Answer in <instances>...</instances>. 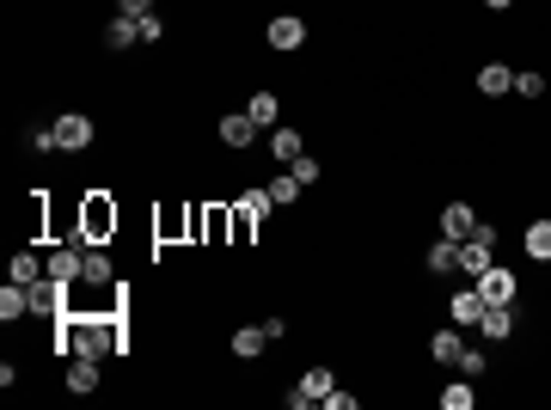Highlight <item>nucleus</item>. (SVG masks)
Returning <instances> with one entry per match:
<instances>
[{"mask_svg": "<svg viewBox=\"0 0 551 410\" xmlns=\"http://www.w3.org/2000/svg\"><path fill=\"white\" fill-rule=\"evenodd\" d=\"M123 349L129 343H123L117 318H74V312L56 318V355H92V362H104V355H123Z\"/></svg>", "mask_w": 551, "mask_h": 410, "instance_id": "obj_1", "label": "nucleus"}, {"mask_svg": "<svg viewBox=\"0 0 551 410\" xmlns=\"http://www.w3.org/2000/svg\"><path fill=\"white\" fill-rule=\"evenodd\" d=\"M110 233H117V203L92 190V196H86V208H80V240L99 245V240H110Z\"/></svg>", "mask_w": 551, "mask_h": 410, "instance_id": "obj_2", "label": "nucleus"}, {"mask_svg": "<svg viewBox=\"0 0 551 410\" xmlns=\"http://www.w3.org/2000/svg\"><path fill=\"white\" fill-rule=\"evenodd\" d=\"M472 288H478V301H484V307H515V294H520L515 270H503V264H490L484 275H472Z\"/></svg>", "mask_w": 551, "mask_h": 410, "instance_id": "obj_3", "label": "nucleus"}, {"mask_svg": "<svg viewBox=\"0 0 551 410\" xmlns=\"http://www.w3.org/2000/svg\"><path fill=\"white\" fill-rule=\"evenodd\" d=\"M56 141H62V153H86V147H92V117L62 110V117H56Z\"/></svg>", "mask_w": 551, "mask_h": 410, "instance_id": "obj_4", "label": "nucleus"}, {"mask_svg": "<svg viewBox=\"0 0 551 410\" xmlns=\"http://www.w3.org/2000/svg\"><path fill=\"white\" fill-rule=\"evenodd\" d=\"M325 392H331V368H307V374H301V386L288 392V405H294V410H307V405H319Z\"/></svg>", "mask_w": 551, "mask_h": 410, "instance_id": "obj_5", "label": "nucleus"}, {"mask_svg": "<svg viewBox=\"0 0 551 410\" xmlns=\"http://www.w3.org/2000/svg\"><path fill=\"white\" fill-rule=\"evenodd\" d=\"M68 392L74 398H92V392H99V362H92V355H68Z\"/></svg>", "mask_w": 551, "mask_h": 410, "instance_id": "obj_6", "label": "nucleus"}, {"mask_svg": "<svg viewBox=\"0 0 551 410\" xmlns=\"http://www.w3.org/2000/svg\"><path fill=\"white\" fill-rule=\"evenodd\" d=\"M214 135H221V147H251V141H258V123H251L245 110H227Z\"/></svg>", "mask_w": 551, "mask_h": 410, "instance_id": "obj_7", "label": "nucleus"}, {"mask_svg": "<svg viewBox=\"0 0 551 410\" xmlns=\"http://www.w3.org/2000/svg\"><path fill=\"white\" fill-rule=\"evenodd\" d=\"M472 227H478V214H472V203H459V196H453V203L442 208V240H466Z\"/></svg>", "mask_w": 551, "mask_h": 410, "instance_id": "obj_8", "label": "nucleus"}, {"mask_svg": "<svg viewBox=\"0 0 551 410\" xmlns=\"http://www.w3.org/2000/svg\"><path fill=\"white\" fill-rule=\"evenodd\" d=\"M301 43H307V19H294V13L270 19V49H301Z\"/></svg>", "mask_w": 551, "mask_h": 410, "instance_id": "obj_9", "label": "nucleus"}, {"mask_svg": "<svg viewBox=\"0 0 551 410\" xmlns=\"http://www.w3.org/2000/svg\"><path fill=\"white\" fill-rule=\"evenodd\" d=\"M80 257H86V245H80V240L62 245V251H49V282H62V288H68L74 275H80Z\"/></svg>", "mask_w": 551, "mask_h": 410, "instance_id": "obj_10", "label": "nucleus"}, {"mask_svg": "<svg viewBox=\"0 0 551 410\" xmlns=\"http://www.w3.org/2000/svg\"><path fill=\"white\" fill-rule=\"evenodd\" d=\"M136 43H141V19L117 13V19L104 25V49H136Z\"/></svg>", "mask_w": 551, "mask_h": 410, "instance_id": "obj_11", "label": "nucleus"}, {"mask_svg": "<svg viewBox=\"0 0 551 410\" xmlns=\"http://www.w3.org/2000/svg\"><path fill=\"white\" fill-rule=\"evenodd\" d=\"M62 294H68V288H62V282H49V275H43V282H31V312H43V318H62Z\"/></svg>", "mask_w": 551, "mask_h": 410, "instance_id": "obj_12", "label": "nucleus"}, {"mask_svg": "<svg viewBox=\"0 0 551 410\" xmlns=\"http://www.w3.org/2000/svg\"><path fill=\"white\" fill-rule=\"evenodd\" d=\"M49 275V257H37V251H13V270H6V282H43Z\"/></svg>", "mask_w": 551, "mask_h": 410, "instance_id": "obj_13", "label": "nucleus"}, {"mask_svg": "<svg viewBox=\"0 0 551 410\" xmlns=\"http://www.w3.org/2000/svg\"><path fill=\"white\" fill-rule=\"evenodd\" d=\"M478 92L484 99H509V92H515V74L503 68V62H490V68H478Z\"/></svg>", "mask_w": 551, "mask_h": 410, "instance_id": "obj_14", "label": "nucleus"}, {"mask_svg": "<svg viewBox=\"0 0 551 410\" xmlns=\"http://www.w3.org/2000/svg\"><path fill=\"white\" fill-rule=\"evenodd\" d=\"M478 331H484L490 343H509V337H515V312H509V307H484Z\"/></svg>", "mask_w": 551, "mask_h": 410, "instance_id": "obj_15", "label": "nucleus"}, {"mask_svg": "<svg viewBox=\"0 0 551 410\" xmlns=\"http://www.w3.org/2000/svg\"><path fill=\"white\" fill-rule=\"evenodd\" d=\"M245 117H251L258 129H276V117H282V104H276V92H251V99H245Z\"/></svg>", "mask_w": 551, "mask_h": 410, "instance_id": "obj_16", "label": "nucleus"}, {"mask_svg": "<svg viewBox=\"0 0 551 410\" xmlns=\"http://www.w3.org/2000/svg\"><path fill=\"white\" fill-rule=\"evenodd\" d=\"M80 282H92V288L110 282V257H104L99 245H86V257H80Z\"/></svg>", "mask_w": 551, "mask_h": 410, "instance_id": "obj_17", "label": "nucleus"}, {"mask_svg": "<svg viewBox=\"0 0 551 410\" xmlns=\"http://www.w3.org/2000/svg\"><path fill=\"white\" fill-rule=\"evenodd\" d=\"M459 349H466L459 325H448V331H435V337H429V355H435V362H459Z\"/></svg>", "mask_w": 551, "mask_h": 410, "instance_id": "obj_18", "label": "nucleus"}, {"mask_svg": "<svg viewBox=\"0 0 551 410\" xmlns=\"http://www.w3.org/2000/svg\"><path fill=\"white\" fill-rule=\"evenodd\" d=\"M520 245H527V257H533V264H551V221H533Z\"/></svg>", "mask_w": 551, "mask_h": 410, "instance_id": "obj_19", "label": "nucleus"}, {"mask_svg": "<svg viewBox=\"0 0 551 410\" xmlns=\"http://www.w3.org/2000/svg\"><path fill=\"white\" fill-rule=\"evenodd\" d=\"M435 275H448V270H459V240H442V245H429V257H423Z\"/></svg>", "mask_w": 551, "mask_h": 410, "instance_id": "obj_20", "label": "nucleus"}, {"mask_svg": "<svg viewBox=\"0 0 551 410\" xmlns=\"http://www.w3.org/2000/svg\"><path fill=\"white\" fill-rule=\"evenodd\" d=\"M264 331H258V325H245V331H233V355H240V362H251V355H264Z\"/></svg>", "mask_w": 551, "mask_h": 410, "instance_id": "obj_21", "label": "nucleus"}, {"mask_svg": "<svg viewBox=\"0 0 551 410\" xmlns=\"http://www.w3.org/2000/svg\"><path fill=\"white\" fill-rule=\"evenodd\" d=\"M270 196H276V208H288V203H301V196H307V184H301L294 171H282V178L270 184Z\"/></svg>", "mask_w": 551, "mask_h": 410, "instance_id": "obj_22", "label": "nucleus"}, {"mask_svg": "<svg viewBox=\"0 0 551 410\" xmlns=\"http://www.w3.org/2000/svg\"><path fill=\"white\" fill-rule=\"evenodd\" d=\"M270 153L282 160V166H288V160H301L307 147H301V135H294V129H276V135H270Z\"/></svg>", "mask_w": 551, "mask_h": 410, "instance_id": "obj_23", "label": "nucleus"}, {"mask_svg": "<svg viewBox=\"0 0 551 410\" xmlns=\"http://www.w3.org/2000/svg\"><path fill=\"white\" fill-rule=\"evenodd\" d=\"M478 318H484L478 288H472V294H453V325H478Z\"/></svg>", "mask_w": 551, "mask_h": 410, "instance_id": "obj_24", "label": "nucleus"}, {"mask_svg": "<svg viewBox=\"0 0 551 410\" xmlns=\"http://www.w3.org/2000/svg\"><path fill=\"white\" fill-rule=\"evenodd\" d=\"M478 405V392H472V379H453L448 392H442V410H472Z\"/></svg>", "mask_w": 551, "mask_h": 410, "instance_id": "obj_25", "label": "nucleus"}, {"mask_svg": "<svg viewBox=\"0 0 551 410\" xmlns=\"http://www.w3.org/2000/svg\"><path fill=\"white\" fill-rule=\"evenodd\" d=\"M251 233H258V214H251V208H233V245H251Z\"/></svg>", "mask_w": 551, "mask_h": 410, "instance_id": "obj_26", "label": "nucleus"}, {"mask_svg": "<svg viewBox=\"0 0 551 410\" xmlns=\"http://www.w3.org/2000/svg\"><path fill=\"white\" fill-rule=\"evenodd\" d=\"M240 203L251 208V214H258V221H270V208H276V196H270V184H264V190H245Z\"/></svg>", "mask_w": 551, "mask_h": 410, "instance_id": "obj_27", "label": "nucleus"}, {"mask_svg": "<svg viewBox=\"0 0 551 410\" xmlns=\"http://www.w3.org/2000/svg\"><path fill=\"white\" fill-rule=\"evenodd\" d=\"M31 153H62V141H56V123H49V129H31Z\"/></svg>", "mask_w": 551, "mask_h": 410, "instance_id": "obj_28", "label": "nucleus"}, {"mask_svg": "<svg viewBox=\"0 0 551 410\" xmlns=\"http://www.w3.org/2000/svg\"><path fill=\"white\" fill-rule=\"evenodd\" d=\"M288 171H294L301 184H319V160H312V153H301V160H288Z\"/></svg>", "mask_w": 551, "mask_h": 410, "instance_id": "obj_29", "label": "nucleus"}, {"mask_svg": "<svg viewBox=\"0 0 551 410\" xmlns=\"http://www.w3.org/2000/svg\"><path fill=\"white\" fill-rule=\"evenodd\" d=\"M515 92L520 99H539V92H546V74H515Z\"/></svg>", "mask_w": 551, "mask_h": 410, "instance_id": "obj_30", "label": "nucleus"}, {"mask_svg": "<svg viewBox=\"0 0 551 410\" xmlns=\"http://www.w3.org/2000/svg\"><path fill=\"white\" fill-rule=\"evenodd\" d=\"M160 37H166V19H160V13H147V19H141V43H160Z\"/></svg>", "mask_w": 551, "mask_h": 410, "instance_id": "obj_31", "label": "nucleus"}, {"mask_svg": "<svg viewBox=\"0 0 551 410\" xmlns=\"http://www.w3.org/2000/svg\"><path fill=\"white\" fill-rule=\"evenodd\" d=\"M459 368H466V374H484V349L466 343V349H459Z\"/></svg>", "mask_w": 551, "mask_h": 410, "instance_id": "obj_32", "label": "nucleus"}, {"mask_svg": "<svg viewBox=\"0 0 551 410\" xmlns=\"http://www.w3.org/2000/svg\"><path fill=\"white\" fill-rule=\"evenodd\" d=\"M117 13H129V19H147V13H153V0H117Z\"/></svg>", "mask_w": 551, "mask_h": 410, "instance_id": "obj_33", "label": "nucleus"}, {"mask_svg": "<svg viewBox=\"0 0 551 410\" xmlns=\"http://www.w3.org/2000/svg\"><path fill=\"white\" fill-rule=\"evenodd\" d=\"M319 405H331V410H355V398H349V392H337V386H331V392H325Z\"/></svg>", "mask_w": 551, "mask_h": 410, "instance_id": "obj_34", "label": "nucleus"}, {"mask_svg": "<svg viewBox=\"0 0 551 410\" xmlns=\"http://www.w3.org/2000/svg\"><path fill=\"white\" fill-rule=\"evenodd\" d=\"M484 6H490V13H509V6H515V0H484Z\"/></svg>", "mask_w": 551, "mask_h": 410, "instance_id": "obj_35", "label": "nucleus"}]
</instances>
